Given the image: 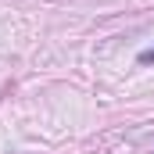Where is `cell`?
Listing matches in <instances>:
<instances>
[{"label":"cell","instance_id":"6da1fadb","mask_svg":"<svg viewBox=\"0 0 154 154\" xmlns=\"http://www.w3.org/2000/svg\"><path fill=\"white\" fill-rule=\"evenodd\" d=\"M136 61H140V65H154V47H151V50H140Z\"/></svg>","mask_w":154,"mask_h":154}]
</instances>
